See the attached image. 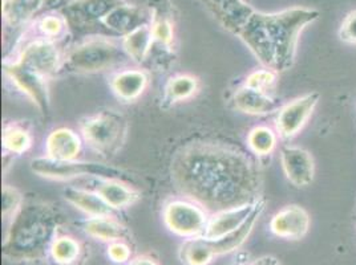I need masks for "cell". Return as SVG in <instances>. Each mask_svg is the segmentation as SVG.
I'll use <instances>...</instances> for the list:
<instances>
[{"mask_svg":"<svg viewBox=\"0 0 356 265\" xmlns=\"http://www.w3.org/2000/svg\"><path fill=\"white\" fill-rule=\"evenodd\" d=\"M170 176L178 191L210 211L257 203L261 170L243 150L211 141H197L176 151Z\"/></svg>","mask_w":356,"mask_h":265,"instance_id":"1","label":"cell"},{"mask_svg":"<svg viewBox=\"0 0 356 265\" xmlns=\"http://www.w3.org/2000/svg\"><path fill=\"white\" fill-rule=\"evenodd\" d=\"M318 17V11L300 7L270 14L254 11L237 36L264 67L283 72L294 64L300 32Z\"/></svg>","mask_w":356,"mask_h":265,"instance_id":"2","label":"cell"},{"mask_svg":"<svg viewBox=\"0 0 356 265\" xmlns=\"http://www.w3.org/2000/svg\"><path fill=\"white\" fill-rule=\"evenodd\" d=\"M60 214L44 202L23 203L11 219L3 241V257L13 263H35L49 255L58 236Z\"/></svg>","mask_w":356,"mask_h":265,"instance_id":"3","label":"cell"},{"mask_svg":"<svg viewBox=\"0 0 356 265\" xmlns=\"http://www.w3.org/2000/svg\"><path fill=\"white\" fill-rule=\"evenodd\" d=\"M63 59L54 42L36 39L26 45L15 61L6 60L4 74L22 90L39 112L49 114V81L61 68Z\"/></svg>","mask_w":356,"mask_h":265,"instance_id":"4","label":"cell"},{"mask_svg":"<svg viewBox=\"0 0 356 265\" xmlns=\"http://www.w3.org/2000/svg\"><path fill=\"white\" fill-rule=\"evenodd\" d=\"M128 59L122 45L106 37H90L74 46L63 59L61 69L68 74H97Z\"/></svg>","mask_w":356,"mask_h":265,"instance_id":"5","label":"cell"},{"mask_svg":"<svg viewBox=\"0 0 356 265\" xmlns=\"http://www.w3.org/2000/svg\"><path fill=\"white\" fill-rule=\"evenodd\" d=\"M80 130L95 151L103 157H112L125 144L128 121L115 110H104L83 118Z\"/></svg>","mask_w":356,"mask_h":265,"instance_id":"6","label":"cell"},{"mask_svg":"<svg viewBox=\"0 0 356 265\" xmlns=\"http://www.w3.org/2000/svg\"><path fill=\"white\" fill-rule=\"evenodd\" d=\"M31 170L47 179L70 180L79 177H95L99 179H118L128 180L129 177L116 167L95 162L79 161H56L48 157L36 158L31 162Z\"/></svg>","mask_w":356,"mask_h":265,"instance_id":"7","label":"cell"},{"mask_svg":"<svg viewBox=\"0 0 356 265\" xmlns=\"http://www.w3.org/2000/svg\"><path fill=\"white\" fill-rule=\"evenodd\" d=\"M163 218L169 231L185 239L204 236L209 223L205 208L188 200L169 202L163 208Z\"/></svg>","mask_w":356,"mask_h":265,"instance_id":"8","label":"cell"},{"mask_svg":"<svg viewBox=\"0 0 356 265\" xmlns=\"http://www.w3.org/2000/svg\"><path fill=\"white\" fill-rule=\"evenodd\" d=\"M122 3V0H74L59 14L64 16L71 30L83 33L102 27L105 16Z\"/></svg>","mask_w":356,"mask_h":265,"instance_id":"9","label":"cell"},{"mask_svg":"<svg viewBox=\"0 0 356 265\" xmlns=\"http://www.w3.org/2000/svg\"><path fill=\"white\" fill-rule=\"evenodd\" d=\"M149 14H150V28L153 35V46L150 55L163 53L166 56H173L175 45V24L176 11L170 0H148ZM149 55V56H150Z\"/></svg>","mask_w":356,"mask_h":265,"instance_id":"10","label":"cell"},{"mask_svg":"<svg viewBox=\"0 0 356 265\" xmlns=\"http://www.w3.org/2000/svg\"><path fill=\"white\" fill-rule=\"evenodd\" d=\"M319 99L321 94L318 92H312L283 106L275 119L277 132L282 139H291L302 130Z\"/></svg>","mask_w":356,"mask_h":265,"instance_id":"11","label":"cell"},{"mask_svg":"<svg viewBox=\"0 0 356 265\" xmlns=\"http://www.w3.org/2000/svg\"><path fill=\"white\" fill-rule=\"evenodd\" d=\"M202 3L223 28L233 35H238L255 11L245 0H202Z\"/></svg>","mask_w":356,"mask_h":265,"instance_id":"12","label":"cell"},{"mask_svg":"<svg viewBox=\"0 0 356 265\" xmlns=\"http://www.w3.org/2000/svg\"><path fill=\"white\" fill-rule=\"evenodd\" d=\"M310 215L297 205L283 207L270 221V231L278 237L299 240L309 232Z\"/></svg>","mask_w":356,"mask_h":265,"instance_id":"13","label":"cell"},{"mask_svg":"<svg viewBox=\"0 0 356 265\" xmlns=\"http://www.w3.org/2000/svg\"><path fill=\"white\" fill-rule=\"evenodd\" d=\"M281 162L287 179L297 187H306L314 180L315 164L312 155L305 148L283 146Z\"/></svg>","mask_w":356,"mask_h":265,"instance_id":"14","label":"cell"},{"mask_svg":"<svg viewBox=\"0 0 356 265\" xmlns=\"http://www.w3.org/2000/svg\"><path fill=\"white\" fill-rule=\"evenodd\" d=\"M147 24H150V14L127 3L113 8L102 22V27L111 35H119L122 37Z\"/></svg>","mask_w":356,"mask_h":265,"instance_id":"15","label":"cell"},{"mask_svg":"<svg viewBox=\"0 0 356 265\" xmlns=\"http://www.w3.org/2000/svg\"><path fill=\"white\" fill-rule=\"evenodd\" d=\"M257 203L234 207L230 210L216 212V215L209 219L208 227H207L204 237H207L209 240H217L223 236L234 232L242 224H245V221L249 219Z\"/></svg>","mask_w":356,"mask_h":265,"instance_id":"16","label":"cell"},{"mask_svg":"<svg viewBox=\"0 0 356 265\" xmlns=\"http://www.w3.org/2000/svg\"><path fill=\"white\" fill-rule=\"evenodd\" d=\"M233 108L238 112L252 114V116H261L271 113L278 108V101L273 99L268 93L249 88L246 85L238 88L232 97Z\"/></svg>","mask_w":356,"mask_h":265,"instance_id":"17","label":"cell"},{"mask_svg":"<svg viewBox=\"0 0 356 265\" xmlns=\"http://www.w3.org/2000/svg\"><path fill=\"white\" fill-rule=\"evenodd\" d=\"M81 150L80 137L71 129H56L47 137V157L56 161H74Z\"/></svg>","mask_w":356,"mask_h":265,"instance_id":"18","label":"cell"},{"mask_svg":"<svg viewBox=\"0 0 356 265\" xmlns=\"http://www.w3.org/2000/svg\"><path fill=\"white\" fill-rule=\"evenodd\" d=\"M95 191L113 210L131 207L141 198L140 192L118 179H99Z\"/></svg>","mask_w":356,"mask_h":265,"instance_id":"19","label":"cell"},{"mask_svg":"<svg viewBox=\"0 0 356 265\" xmlns=\"http://www.w3.org/2000/svg\"><path fill=\"white\" fill-rule=\"evenodd\" d=\"M148 74L138 69H127L113 76L111 88L120 100L131 103L137 100L148 87Z\"/></svg>","mask_w":356,"mask_h":265,"instance_id":"20","label":"cell"},{"mask_svg":"<svg viewBox=\"0 0 356 265\" xmlns=\"http://www.w3.org/2000/svg\"><path fill=\"white\" fill-rule=\"evenodd\" d=\"M64 198L68 203L87 214L89 218L112 216L113 208L96 191L90 192L70 187L64 190Z\"/></svg>","mask_w":356,"mask_h":265,"instance_id":"21","label":"cell"},{"mask_svg":"<svg viewBox=\"0 0 356 265\" xmlns=\"http://www.w3.org/2000/svg\"><path fill=\"white\" fill-rule=\"evenodd\" d=\"M43 8V0H3L4 24L17 30L26 26Z\"/></svg>","mask_w":356,"mask_h":265,"instance_id":"22","label":"cell"},{"mask_svg":"<svg viewBox=\"0 0 356 265\" xmlns=\"http://www.w3.org/2000/svg\"><path fill=\"white\" fill-rule=\"evenodd\" d=\"M84 231L89 237L113 243L119 240H129L128 228L116 221L113 216H103V218H89L84 223Z\"/></svg>","mask_w":356,"mask_h":265,"instance_id":"23","label":"cell"},{"mask_svg":"<svg viewBox=\"0 0 356 265\" xmlns=\"http://www.w3.org/2000/svg\"><path fill=\"white\" fill-rule=\"evenodd\" d=\"M214 257L216 252L211 248L209 239L204 236L186 239L179 248V259L185 265H209Z\"/></svg>","mask_w":356,"mask_h":265,"instance_id":"24","label":"cell"},{"mask_svg":"<svg viewBox=\"0 0 356 265\" xmlns=\"http://www.w3.org/2000/svg\"><path fill=\"white\" fill-rule=\"evenodd\" d=\"M122 48L129 59L136 62H144L149 59L152 46H153V35L150 24L143 26L134 31L132 33L122 37Z\"/></svg>","mask_w":356,"mask_h":265,"instance_id":"25","label":"cell"},{"mask_svg":"<svg viewBox=\"0 0 356 265\" xmlns=\"http://www.w3.org/2000/svg\"><path fill=\"white\" fill-rule=\"evenodd\" d=\"M81 253L83 246L74 236L58 235L48 256L56 265H74L81 257Z\"/></svg>","mask_w":356,"mask_h":265,"instance_id":"26","label":"cell"},{"mask_svg":"<svg viewBox=\"0 0 356 265\" xmlns=\"http://www.w3.org/2000/svg\"><path fill=\"white\" fill-rule=\"evenodd\" d=\"M198 90V80L189 74H178L172 77L163 90V101L169 105L192 99Z\"/></svg>","mask_w":356,"mask_h":265,"instance_id":"27","label":"cell"},{"mask_svg":"<svg viewBox=\"0 0 356 265\" xmlns=\"http://www.w3.org/2000/svg\"><path fill=\"white\" fill-rule=\"evenodd\" d=\"M3 148L11 154H23L32 146L30 132L19 125H8L3 130Z\"/></svg>","mask_w":356,"mask_h":265,"instance_id":"28","label":"cell"},{"mask_svg":"<svg viewBox=\"0 0 356 265\" xmlns=\"http://www.w3.org/2000/svg\"><path fill=\"white\" fill-rule=\"evenodd\" d=\"M248 145L255 155H268L277 146V134L267 126H257L248 135Z\"/></svg>","mask_w":356,"mask_h":265,"instance_id":"29","label":"cell"},{"mask_svg":"<svg viewBox=\"0 0 356 265\" xmlns=\"http://www.w3.org/2000/svg\"><path fill=\"white\" fill-rule=\"evenodd\" d=\"M38 28L44 36L45 40L54 42L55 39L63 37L70 27H68L67 20L64 19V16L59 14V15L43 16L38 22Z\"/></svg>","mask_w":356,"mask_h":265,"instance_id":"30","label":"cell"},{"mask_svg":"<svg viewBox=\"0 0 356 265\" xmlns=\"http://www.w3.org/2000/svg\"><path fill=\"white\" fill-rule=\"evenodd\" d=\"M277 81V72L273 69H259L254 71L246 77L245 85L249 88L257 89L261 92L268 93V90L274 88Z\"/></svg>","mask_w":356,"mask_h":265,"instance_id":"31","label":"cell"},{"mask_svg":"<svg viewBox=\"0 0 356 265\" xmlns=\"http://www.w3.org/2000/svg\"><path fill=\"white\" fill-rule=\"evenodd\" d=\"M23 205V196L11 186H3V196H1V206H3V218L13 219L17 210Z\"/></svg>","mask_w":356,"mask_h":265,"instance_id":"32","label":"cell"},{"mask_svg":"<svg viewBox=\"0 0 356 265\" xmlns=\"http://www.w3.org/2000/svg\"><path fill=\"white\" fill-rule=\"evenodd\" d=\"M108 257L116 264H125L132 257V250L124 240L113 241L108 246Z\"/></svg>","mask_w":356,"mask_h":265,"instance_id":"33","label":"cell"},{"mask_svg":"<svg viewBox=\"0 0 356 265\" xmlns=\"http://www.w3.org/2000/svg\"><path fill=\"white\" fill-rule=\"evenodd\" d=\"M339 37L344 43L356 44V11L350 12L341 22Z\"/></svg>","mask_w":356,"mask_h":265,"instance_id":"34","label":"cell"},{"mask_svg":"<svg viewBox=\"0 0 356 265\" xmlns=\"http://www.w3.org/2000/svg\"><path fill=\"white\" fill-rule=\"evenodd\" d=\"M74 0H43V8L42 11L48 12H60L67 6H70Z\"/></svg>","mask_w":356,"mask_h":265,"instance_id":"35","label":"cell"},{"mask_svg":"<svg viewBox=\"0 0 356 265\" xmlns=\"http://www.w3.org/2000/svg\"><path fill=\"white\" fill-rule=\"evenodd\" d=\"M131 265H160V263L152 255L145 253V255H140V256L134 257V260H131Z\"/></svg>","mask_w":356,"mask_h":265,"instance_id":"36","label":"cell"},{"mask_svg":"<svg viewBox=\"0 0 356 265\" xmlns=\"http://www.w3.org/2000/svg\"><path fill=\"white\" fill-rule=\"evenodd\" d=\"M252 265H281V263L273 256H262L252 262Z\"/></svg>","mask_w":356,"mask_h":265,"instance_id":"37","label":"cell"},{"mask_svg":"<svg viewBox=\"0 0 356 265\" xmlns=\"http://www.w3.org/2000/svg\"><path fill=\"white\" fill-rule=\"evenodd\" d=\"M236 265H252V263L250 264H248V263H243V264H241V263H238V264Z\"/></svg>","mask_w":356,"mask_h":265,"instance_id":"38","label":"cell"}]
</instances>
